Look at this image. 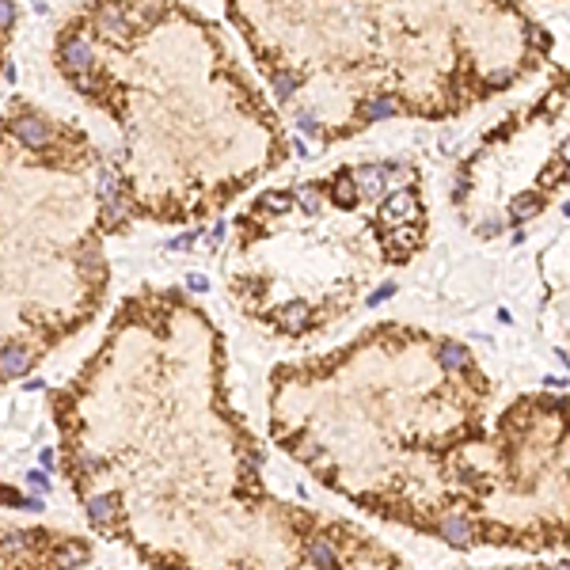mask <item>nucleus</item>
<instances>
[{"label":"nucleus","mask_w":570,"mask_h":570,"mask_svg":"<svg viewBox=\"0 0 570 570\" xmlns=\"http://www.w3.org/2000/svg\"><path fill=\"white\" fill-rule=\"evenodd\" d=\"M12 118H8V130L12 137L19 141V145L27 148V152H49L57 141V126L49 122L42 111H34L27 99H12Z\"/></svg>","instance_id":"1"},{"label":"nucleus","mask_w":570,"mask_h":570,"mask_svg":"<svg viewBox=\"0 0 570 570\" xmlns=\"http://www.w3.org/2000/svg\"><path fill=\"white\" fill-rule=\"evenodd\" d=\"M415 213H418V190L415 187L391 190L380 205V220H388V225H399L403 217H415Z\"/></svg>","instance_id":"2"},{"label":"nucleus","mask_w":570,"mask_h":570,"mask_svg":"<svg viewBox=\"0 0 570 570\" xmlns=\"http://www.w3.org/2000/svg\"><path fill=\"white\" fill-rule=\"evenodd\" d=\"M422 244V225H391L388 236H384V247L391 251V259H407L415 247Z\"/></svg>","instance_id":"3"},{"label":"nucleus","mask_w":570,"mask_h":570,"mask_svg":"<svg viewBox=\"0 0 570 570\" xmlns=\"http://www.w3.org/2000/svg\"><path fill=\"white\" fill-rule=\"evenodd\" d=\"M354 183H358V190L365 198H380L384 187H388V175H384L380 163H361V168L354 171Z\"/></svg>","instance_id":"4"},{"label":"nucleus","mask_w":570,"mask_h":570,"mask_svg":"<svg viewBox=\"0 0 570 570\" xmlns=\"http://www.w3.org/2000/svg\"><path fill=\"white\" fill-rule=\"evenodd\" d=\"M27 369H31V350L27 346L12 342V346L0 350V376H23Z\"/></svg>","instance_id":"5"},{"label":"nucleus","mask_w":570,"mask_h":570,"mask_svg":"<svg viewBox=\"0 0 570 570\" xmlns=\"http://www.w3.org/2000/svg\"><path fill=\"white\" fill-rule=\"evenodd\" d=\"M358 114H361V122H384V118H396L399 106H396L391 95H373L358 106Z\"/></svg>","instance_id":"6"},{"label":"nucleus","mask_w":570,"mask_h":570,"mask_svg":"<svg viewBox=\"0 0 570 570\" xmlns=\"http://www.w3.org/2000/svg\"><path fill=\"white\" fill-rule=\"evenodd\" d=\"M331 194H334V205H342V209H350V205H358L361 190L358 183H354V171H339L331 183Z\"/></svg>","instance_id":"7"},{"label":"nucleus","mask_w":570,"mask_h":570,"mask_svg":"<svg viewBox=\"0 0 570 570\" xmlns=\"http://www.w3.org/2000/svg\"><path fill=\"white\" fill-rule=\"evenodd\" d=\"M84 513H88V521L91 525H111L114 521V494H95V498H88L84 502Z\"/></svg>","instance_id":"8"},{"label":"nucleus","mask_w":570,"mask_h":570,"mask_svg":"<svg viewBox=\"0 0 570 570\" xmlns=\"http://www.w3.org/2000/svg\"><path fill=\"white\" fill-rule=\"evenodd\" d=\"M270 88H274V95L282 99V103H289V99L297 95V88H301V76H297L293 69H277V73H270Z\"/></svg>","instance_id":"9"},{"label":"nucleus","mask_w":570,"mask_h":570,"mask_svg":"<svg viewBox=\"0 0 570 570\" xmlns=\"http://www.w3.org/2000/svg\"><path fill=\"white\" fill-rule=\"evenodd\" d=\"M544 209V194H521V198H513L510 202V217L513 220H525V217H532V213H540Z\"/></svg>","instance_id":"10"},{"label":"nucleus","mask_w":570,"mask_h":570,"mask_svg":"<svg viewBox=\"0 0 570 570\" xmlns=\"http://www.w3.org/2000/svg\"><path fill=\"white\" fill-rule=\"evenodd\" d=\"M293 202L301 205L304 213H319V205H323V198H319V187H316V183H301V187L293 190Z\"/></svg>","instance_id":"11"},{"label":"nucleus","mask_w":570,"mask_h":570,"mask_svg":"<svg viewBox=\"0 0 570 570\" xmlns=\"http://www.w3.org/2000/svg\"><path fill=\"white\" fill-rule=\"evenodd\" d=\"M289 205H293V194H289V190H270V194L259 198V209H266V213H285Z\"/></svg>","instance_id":"12"},{"label":"nucleus","mask_w":570,"mask_h":570,"mask_svg":"<svg viewBox=\"0 0 570 570\" xmlns=\"http://www.w3.org/2000/svg\"><path fill=\"white\" fill-rule=\"evenodd\" d=\"M567 171H570V163H567V160H555V163H551V168H547V171H544V175H540V190H547V187H555V183H559V179H562V175H567Z\"/></svg>","instance_id":"13"},{"label":"nucleus","mask_w":570,"mask_h":570,"mask_svg":"<svg viewBox=\"0 0 570 570\" xmlns=\"http://www.w3.org/2000/svg\"><path fill=\"white\" fill-rule=\"evenodd\" d=\"M297 133H308V137H319V122L312 111H297Z\"/></svg>","instance_id":"14"},{"label":"nucleus","mask_w":570,"mask_h":570,"mask_svg":"<svg viewBox=\"0 0 570 570\" xmlns=\"http://www.w3.org/2000/svg\"><path fill=\"white\" fill-rule=\"evenodd\" d=\"M16 27V0H0V34H8Z\"/></svg>","instance_id":"15"},{"label":"nucleus","mask_w":570,"mask_h":570,"mask_svg":"<svg viewBox=\"0 0 570 570\" xmlns=\"http://www.w3.org/2000/svg\"><path fill=\"white\" fill-rule=\"evenodd\" d=\"M168 247L171 251H190V247H194V236H175V240H168Z\"/></svg>","instance_id":"16"},{"label":"nucleus","mask_w":570,"mask_h":570,"mask_svg":"<svg viewBox=\"0 0 570 570\" xmlns=\"http://www.w3.org/2000/svg\"><path fill=\"white\" fill-rule=\"evenodd\" d=\"M391 293H396V285H391V282H388V285H380V289H376V293L369 297V304H380V301H388Z\"/></svg>","instance_id":"17"},{"label":"nucleus","mask_w":570,"mask_h":570,"mask_svg":"<svg viewBox=\"0 0 570 570\" xmlns=\"http://www.w3.org/2000/svg\"><path fill=\"white\" fill-rule=\"evenodd\" d=\"M187 285L194 289V293H205V289H209V282H205L202 274H190V277H187Z\"/></svg>","instance_id":"18"},{"label":"nucleus","mask_w":570,"mask_h":570,"mask_svg":"<svg viewBox=\"0 0 570 570\" xmlns=\"http://www.w3.org/2000/svg\"><path fill=\"white\" fill-rule=\"evenodd\" d=\"M27 483H31V487H38V490H49V479L42 472H31V475H27Z\"/></svg>","instance_id":"19"},{"label":"nucleus","mask_w":570,"mask_h":570,"mask_svg":"<svg viewBox=\"0 0 570 570\" xmlns=\"http://www.w3.org/2000/svg\"><path fill=\"white\" fill-rule=\"evenodd\" d=\"M80 468L91 475V472H99V460H95V456H91V453H84V456H80Z\"/></svg>","instance_id":"20"},{"label":"nucleus","mask_w":570,"mask_h":570,"mask_svg":"<svg viewBox=\"0 0 570 570\" xmlns=\"http://www.w3.org/2000/svg\"><path fill=\"white\" fill-rule=\"evenodd\" d=\"M54 460H57V456H54V448H42V464H46L49 472H54Z\"/></svg>","instance_id":"21"},{"label":"nucleus","mask_w":570,"mask_h":570,"mask_svg":"<svg viewBox=\"0 0 570 570\" xmlns=\"http://www.w3.org/2000/svg\"><path fill=\"white\" fill-rule=\"evenodd\" d=\"M562 160L570 163V141H562Z\"/></svg>","instance_id":"22"},{"label":"nucleus","mask_w":570,"mask_h":570,"mask_svg":"<svg viewBox=\"0 0 570 570\" xmlns=\"http://www.w3.org/2000/svg\"><path fill=\"white\" fill-rule=\"evenodd\" d=\"M562 213H567V217H570V202H567V205H562Z\"/></svg>","instance_id":"23"}]
</instances>
